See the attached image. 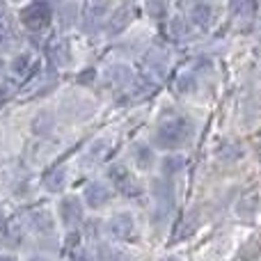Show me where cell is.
<instances>
[{
  "label": "cell",
  "mask_w": 261,
  "mask_h": 261,
  "mask_svg": "<svg viewBox=\"0 0 261 261\" xmlns=\"http://www.w3.org/2000/svg\"><path fill=\"white\" fill-rule=\"evenodd\" d=\"M193 133V124L186 117H172V119H163L158 124L156 133H153V144L158 149H179L186 140Z\"/></svg>",
  "instance_id": "6da1fadb"
},
{
  "label": "cell",
  "mask_w": 261,
  "mask_h": 261,
  "mask_svg": "<svg viewBox=\"0 0 261 261\" xmlns=\"http://www.w3.org/2000/svg\"><path fill=\"white\" fill-rule=\"evenodd\" d=\"M50 18H53V12H50V5L39 0V3L28 5L21 12V23L25 30L30 32H41L50 25Z\"/></svg>",
  "instance_id": "7a4b0ae2"
},
{
  "label": "cell",
  "mask_w": 261,
  "mask_h": 261,
  "mask_svg": "<svg viewBox=\"0 0 261 261\" xmlns=\"http://www.w3.org/2000/svg\"><path fill=\"white\" fill-rule=\"evenodd\" d=\"M108 176H110V181L115 184V188L119 190V193L124 195V197H130V199H135L140 195V186H138V181L133 179V174L126 170L124 165H113L108 170Z\"/></svg>",
  "instance_id": "3957f363"
},
{
  "label": "cell",
  "mask_w": 261,
  "mask_h": 261,
  "mask_svg": "<svg viewBox=\"0 0 261 261\" xmlns=\"http://www.w3.org/2000/svg\"><path fill=\"white\" fill-rule=\"evenodd\" d=\"M151 195L158 206L165 208V211H170L172 204H174V186L167 176H158L151 181Z\"/></svg>",
  "instance_id": "277c9868"
},
{
  "label": "cell",
  "mask_w": 261,
  "mask_h": 261,
  "mask_svg": "<svg viewBox=\"0 0 261 261\" xmlns=\"http://www.w3.org/2000/svg\"><path fill=\"white\" fill-rule=\"evenodd\" d=\"M133 231H135V220H133V216H130V213H117V216L110 218L108 234L113 236V239L126 241V239L133 236Z\"/></svg>",
  "instance_id": "5b68a950"
},
{
  "label": "cell",
  "mask_w": 261,
  "mask_h": 261,
  "mask_svg": "<svg viewBox=\"0 0 261 261\" xmlns=\"http://www.w3.org/2000/svg\"><path fill=\"white\" fill-rule=\"evenodd\" d=\"M60 218L67 227H76L78 222H83V202L76 195H69L60 202Z\"/></svg>",
  "instance_id": "8992f818"
},
{
  "label": "cell",
  "mask_w": 261,
  "mask_h": 261,
  "mask_svg": "<svg viewBox=\"0 0 261 261\" xmlns=\"http://www.w3.org/2000/svg\"><path fill=\"white\" fill-rule=\"evenodd\" d=\"M83 197H85V204L90 208H101L106 206V204L110 202V190L106 184H101V181H92V184H87L85 193H83Z\"/></svg>",
  "instance_id": "52a82bcc"
},
{
  "label": "cell",
  "mask_w": 261,
  "mask_h": 261,
  "mask_svg": "<svg viewBox=\"0 0 261 261\" xmlns=\"http://www.w3.org/2000/svg\"><path fill=\"white\" fill-rule=\"evenodd\" d=\"M133 16H135L133 5L126 3V5H122V7H117L115 14L110 16V21H108V35H119V32H124L130 25Z\"/></svg>",
  "instance_id": "ba28073f"
},
{
  "label": "cell",
  "mask_w": 261,
  "mask_h": 261,
  "mask_svg": "<svg viewBox=\"0 0 261 261\" xmlns=\"http://www.w3.org/2000/svg\"><path fill=\"white\" fill-rule=\"evenodd\" d=\"M110 9V0H87L85 3V30H94V25Z\"/></svg>",
  "instance_id": "9c48e42d"
},
{
  "label": "cell",
  "mask_w": 261,
  "mask_h": 261,
  "mask_svg": "<svg viewBox=\"0 0 261 261\" xmlns=\"http://www.w3.org/2000/svg\"><path fill=\"white\" fill-rule=\"evenodd\" d=\"M30 225L32 229L37 231V234H44V236H50L55 231V222H53V216H50L48 211H32L30 213Z\"/></svg>",
  "instance_id": "30bf717a"
},
{
  "label": "cell",
  "mask_w": 261,
  "mask_h": 261,
  "mask_svg": "<svg viewBox=\"0 0 261 261\" xmlns=\"http://www.w3.org/2000/svg\"><path fill=\"white\" fill-rule=\"evenodd\" d=\"M190 18H193L195 25L208 28V25H211V21H213V7H211V5H206V3L195 5V7L190 9Z\"/></svg>",
  "instance_id": "8fae6325"
},
{
  "label": "cell",
  "mask_w": 261,
  "mask_h": 261,
  "mask_svg": "<svg viewBox=\"0 0 261 261\" xmlns=\"http://www.w3.org/2000/svg\"><path fill=\"white\" fill-rule=\"evenodd\" d=\"M184 167H186V158L179 156V153H167V156L161 161L163 176H174V174H179Z\"/></svg>",
  "instance_id": "7c38bea8"
},
{
  "label": "cell",
  "mask_w": 261,
  "mask_h": 261,
  "mask_svg": "<svg viewBox=\"0 0 261 261\" xmlns=\"http://www.w3.org/2000/svg\"><path fill=\"white\" fill-rule=\"evenodd\" d=\"M64 184H67V172H64V167H55V170H50L48 174L44 176V188L50 190V193H60V190L64 188Z\"/></svg>",
  "instance_id": "4fadbf2b"
},
{
  "label": "cell",
  "mask_w": 261,
  "mask_h": 261,
  "mask_svg": "<svg viewBox=\"0 0 261 261\" xmlns=\"http://www.w3.org/2000/svg\"><path fill=\"white\" fill-rule=\"evenodd\" d=\"M133 158H135V165H138L140 170H149V167L153 165V161H156V156H153V149L149 147V144H135Z\"/></svg>",
  "instance_id": "5bb4252c"
},
{
  "label": "cell",
  "mask_w": 261,
  "mask_h": 261,
  "mask_svg": "<svg viewBox=\"0 0 261 261\" xmlns=\"http://www.w3.org/2000/svg\"><path fill=\"white\" fill-rule=\"evenodd\" d=\"M48 55L58 67H67V64L71 62V53H69L67 41H55V44L48 48Z\"/></svg>",
  "instance_id": "9a60e30c"
},
{
  "label": "cell",
  "mask_w": 261,
  "mask_h": 261,
  "mask_svg": "<svg viewBox=\"0 0 261 261\" xmlns=\"http://www.w3.org/2000/svg\"><path fill=\"white\" fill-rule=\"evenodd\" d=\"M147 67L151 69L156 76H163V73H165V69H167V55L163 53L161 48H153L151 53L147 55Z\"/></svg>",
  "instance_id": "2e32d148"
},
{
  "label": "cell",
  "mask_w": 261,
  "mask_h": 261,
  "mask_svg": "<svg viewBox=\"0 0 261 261\" xmlns=\"http://www.w3.org/2000/svg\"><path fill=\"white\" fill-rule=\"evenodd\" d=\"M236 213H239L241 218H252L259 213V197L257 195H248V197H243L239 204H236Z\"/></svg>",
  "instance_id": "e0dca14e"
},
{
  "label": "cell",
  "mask_w": 261,
  "mask_h": 261,
  "mask_svg": "<svg viewBox=\"0 0 261 261\" xmlns=\"http://www.w3.org/2000/svg\"><path fill=\"white\" fill-rule=\"evenodd\" d=\"M53 115L48 113V110H41L39 115L35 117V122H32V130H35L37 135H50V130H53Z\"/></svg>",
  "instance_id": "ac0fdd59"
},
{
  "label": "cell",
  "mask_w": 261,
  "mask_h": 261,
  "mask_svg": "<svg viewBox=\"0 0 261 261\" xmlns=\"http://www.w3.org/2000/svg\"><path fill=\"white\" fill-rule=\"evenodd\" d=\"M12 71L16 73V76H25L28 71H30V67H32V55L30 53H21V55H16V58L12 60Z\"/></svg>",
  "instance_id": "d6986e66"
},
{
  "label": "cell",
  "mask_w": 261,
  "mask_h": 261,
  "mask_svg": "<svg viewBox=\"0 0 261 261\" xmlns=\"http://www.w3.org/2000/svg\"><path fill=\"white\" fill-rule=\"evenodd\" d=\"M110 78H113L115 85H128L130 81H133V71H130L128 67H124V64H117V67L110 69Z\"/></svg>",
  "instance_id": "ffe728a7"
},
{
  "label": "cell",
  "mask_w": 261,
  "mask_h": 261,
  "mask_svg": "<svg viewBox=\"0 0 261 261\" xmlns=\"http://www.w3.org/2000/svg\"><path fill=\"white\" fill-rule=\"evenodd\" d=\"M197 225H199V218L195 216V213H188V216L184 218V222H181V227L176 229V239H188V236L197 229Z\"/></svg>",
  "instance_id": "44dd1931"
},
{
  "label": "cell",
  "mask_w": 261,
  "mask_h": 261,
  "mask_svg": "<svg viewBox=\"0 0 261 261\" xmlns=\"http://www.w3.org/2000/svg\"><path fill=\"white\" fill-rule=\"evenodd\" d=\"M195 90H197V78L193 73H181L179 81H176V92L179 94H190Z\"/></svg>",
  "instance_id": "7402d4cb"
},
{
  "label": "cell",
  "mask_w": 261,
  "mask_h": 261,
  "mask_svg": "<svg viewBox=\"0 0 261 261\" xmlns=\"http://www.w3.org/2000/svg\"><path fill=\"white\" fill-rule=\"evenodd\" d=\"M78 18V7L73 3L64 5L62 9H60V23H62V28H71L73 23H76Z\"/></svg>",
  "instance_id": "603a6c76"
},
{
  "label": "cell",
  "mask_w": 261,
  "mask_h": 261,
  "mask_svg": "<svg viewBox=\"0 0 261 261\" xmlns=\"http://www.w3.org/2000/svg\"><path fill=\"white\" fill-rule=\"evenodd\" d=\"M96 261H122V254L115 248H110V245L101 243L99 248H96Z\"/></svg>",
  "instance_id": "cb8c5ba5"
},
{
  "label": "cell",
  "mask_w": 261,
  "mask_h": 261,
  "mask_svg": "<svg viewBox=\"0 0 261 261\" xmlns=\"http://www.w3.org/2000/svg\"><path fill=\"white\" fill-rule=\"evenodd\" d=\"M170 32L174 39H184V37H188V25H186V21L181 16H176L170 21Z\"/></svg>",
  "instance_id": "d4e9b609"
},
{
  "label": "cell",
  "mask_w": 261,
  "mask_h": 261,
  "mask_svg": "<svg viewBox=\"0 0 261 261\" xmlns=\"http://www.w3.org/2000/svg\"><path fill=\"white\" fill-rule=\"evenodd\" d=\"M229 3L236 14H243V16H252L254 14V0H229Z\"/></svg>",
  "instance_id": "484cf974"
},
{
  "label": "cell",
  "mask_w": 261,
  "mask_h": 261,
  "mask_svg": "<svg viewBox=\"0 0 261 261\" xmlns=\"http://www.w3.org/2000/svg\"><path fill=\"white\" fill-rule=\"evenodd\" d=\"M241 156H243V147H239V144H227L225 149H220L222 161H239Z\"/></svg>",
  "instance_id": "4316f807"
},
{
  "label": "cell",
  "mask_w": 261,
  "mask_h": 261,
  "mask_svg": "<svg viewBox=\"0 0 261 261\" xmlns=\"http://www.w3.org/2000/svg\"><path fill=\"white\" fill-rule=\"evenodd\" d=\"M108 149H110V142H108V140H96V142L92 144V149H90V158L99 161V158H103L106 153H108Z\"/></svg>",
  "instance_id": "83f0119b"
},
{
  "label": "cell",
  "mask_w": 261,
  "mask_h": 261,
  "mask_svg": "<svg viewBox=\"0 0 261 261\" xmlns=\"http://www.w3.org/2000/svg\"><path fill=\"white\" fill-rule=\"evenodd\" d=\"M147 12L151 14L153 18H161L165 14V0H149L147 3Z\"/></svg>",
  "instance_id": "f1b7e54d"
},
{
  "label": "cell",
  "mask_w": 261,
  "mask_h": 261,
  "mask_svg": "<svg viewBox=\"0 0 261 261\" xmlns=\"http://www.w3.org/2000/svg\"><path fill=\"white\" fill-rule=\"evenodd\" d=\"M9 46H12V35L5 28H0V53H5Z\"/></svg>",
  "instance_id": "f546056e"
},
{
  "label": "cell",
  "mask_w": 261,
  "mask_h": 261,
  "mask_svg": "<svg viewBox=\"0 0 261 261\" xmlns=\"http://www.w3.org/2000/svg\"><path fill=\"white\" fill-rule=\"evenodd\" d=\"M71 261H94V257H92L87 250H76V252H73V257H71Z\"/></svg>",
  "instance_id": "4dcf8cb0"
},
{
  "label": "cell",
  "mask_w": 261,
  "mask_h": 261,
  "mask_svg": "<svg viewBox=\"0 0 261 261\" xmlns=\"http://www.w3.org/2000/svg\"><path fill=\"white\" fill-rule=\"evenodd\" d=\"M12 94H14L12 85H7V83H0V101L9 99V96H12Z\"/></svg>",
  "instance_id": "1f68e13d"
},
{
  "label": "cell",
  "mask_w": 261,
  "mask_h": 261,
  "mask_svg": "<svg viewBox=\"0 0 261 261\" xmlns=\"http://www.w3.org/2000/svg\"><path fill=\"white\" fill-rule=\"evenodd\" d=\"M92 78H94V69H87V71H83L81 76H78V81H81L83 85H87V83H92Z\"/></svg>",
  "instance_id": "d6a6232c"
},
{
  "label": "cell",
  "mask_w": 261,
  "mask_h": 261,
  "mask_svg": "<svg viewBox=\"0 0 261 261\" xmlns=\"http://www.w3.org/2000/svg\"><path fill=\"white\" fill-rule=\"evenodd\" d=\"M3 16H5V3L0 0V18H3Z\"/></svg>",
  "instance_id": "836d02e7"
},
{
  "label": "cell",
  "mask_w": 261,
  "mask_h": 261,
  "mask_svg": "<svg viewBox=\"0 0 261 261\" xmlns=\"http://www.w3.org/2000/svg\"><path fill=\"white\" fill-rule=\"evenodd\" d=\"M0 261H14L12 257H7V254H3V257H0Z\"/></svg>",
  "instance_id": "e575fe53"
},
{
  "label": "cell",
  "mask_w": 261,
  "mask_h": 261,
  "mask_svg": "<svg viewBox=\"0 0 261 261\" xmlns=\"http://www.w3.org/2000/svg\"><path fill=\"white\" fill-rule=\"evenodd\" d=\"M163 261H181L179 257H167V259H163Z\"/></svg>",
  "instance_id": "d590c367"
},
{
  "label": "cell",
  "mask_w": 261,
  "mask_h": 261,
  "mask_svg": "<svg viewBox=\"0 0 261 261\" xmlns=\"http://www.w3.org/2000/svg\"><path fill=\"white\" fill-rule=\"evenodd\" d=\"M30 261H46V259H41V257H32Z\"/></svg>",
  "instance_id": "8d00e7d4"
},
{
  "label": "cell",
  "mask_w": 261,
  "mask_h": 261,
  "mask_svg": "<svg viewBox=\"0 0 261 261\" xmlns=\"http://www.w3.org/2000/svg\"><path fill=\"white\" fill-rule=\"evenodd\" d=\"M0 225H3V213H0Z\"/></svg>",
  "instance_id": "74e56055"
},
{
  "label": "cell",
  "mask_w": 261,
  "mask_h": 261,
  "mask_svg": "<svg viewBox=\"0 0 261 261\" xmlns=\"http://www.w3.org/2000/svg\"><path fill=\"white\" fill-rule=\"evenodd\" d=\"M0 69H3V62H0Z\"/></svg>",
  "instance_id": "f35d334b"
}]
</instances>
